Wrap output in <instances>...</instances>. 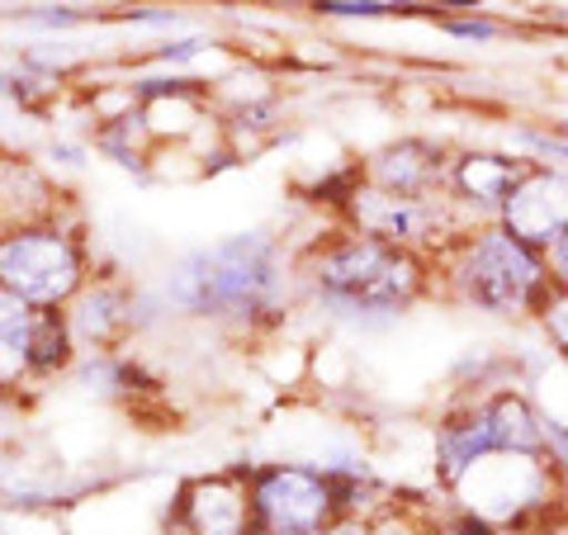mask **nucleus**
Wrapping results in <instances>:
<instances>
[{
	"instance_id": "obj_13",
	"label": "nucleus",
	"mask_w": 568,
	"mask_h": 535,
	"mask_svg": "<svg viewBox=\"0 0 568 535\" xmlns=\"http://www.w3.org/2000/svg\"><path fill=\"white\" fill-rule=\"evenodd\" d=\"M81 346L71 336L67 309H39V327H33V384H52L77 374Z\"/></svg>"
},
{
	"instance_id": "obj_19",
	"label": "nucleus",
	"mask_w": 568,
	"mask_h": 535,
	"mask_svg": "<svg viewBox=\"0 0 568 535\" xmlns=\"http://www.w3.org/2000/svg\"><path fill=\"white\" fill-rule=\"evenodd\" d=\"M545 261H549V280H555V290H564V294H568V238H564V242H559Z\"/></svg>"
},
{
	"instance_id": "obj_1",
	"label": "nucleus",
	"mask_w": 568,
	"mask_h": 535,
	"mask_svg": "<svg viewBox=\"0 0 568 535\" xmlns=\"http://www.w3.org/2000/svg\"><path fill=\"white\" fill-rule=\"evenodd\" d=\"M294 280L336 317L388 323L436 290V261L351 228H332L294 256Z\"/></svg>"
},
{
	"instance_id": "obj_9",
	"label": "nucleus",
	"mask_w": 568,
	"mask_h": 535,
	"mask_svg": "<svg viewBox=\"0 0 568 535\" xmlns=\"http://www.w3.org/2000/svg\"><path fill=\"white\" fill-rule=\"evenodd\" d=\"M536 166L521 152H488V148H465L450 157L446 171V194L450 204L465 213L469 223H497V213L511 200L521 175Z\"/></svg>"
},
{
	"instance_id": "obj_14",
	"label": "nucleus",
	"mask_w": 568,
	"mask_h": 535,
	"mask_svg": "<svg viewBox=\"0 0 568 535\" xmlns=\"http://www.w3.org/2000/svg\"><path fill=\"white\" fill-rule=\"evenodd\" d=\"M413 535H507L488 522H478V516H465V512H436V516H417Z\"/></svg>"
},
{
	"instance_id": "obj_8",
	"label": "nucleus",
	"mask_w": 568,
	"mask_h": 535,
	"mask_svg": "<svg viewBox=\"0 0 568 535\" xmlns=\"http://www.w3.org/2000/svg\"><path fill=\"white\" fill-rule=\"evenodd\" d=\"M497 223H503L517 242L549 256L568 238V166L536 162L517 181L511 200L503 204V213H497Z\"/></svg>"
},
{
	"instance_id": "obj_2",
	"label": "nucleus",
	"mask_w": 568,
	"mask_h": 535,
	"mask_svg": "<svg viewBox=\"0 0 568 535\" xmlns=\"http://www.w3.org/2000/svg\"><path fill=\"white\" fill-rule=\"evenodd\" d=\"M294 261L265 233H242L227 242L200 246L175 261L166 275V309L227 327H252L261 317L284 313V290H290Z\"/></svg>"
},
{
	"instance_id": "obj_20",
	"label": "nucleus",
	"mask_w": 568,
	"mask_h": 535,
	"mask_svg": "<svg viewBox=\"0 0 568 535\" xmlns=\"http://www.w3.org/2000/svg\"><path fill=\"white\" fill-rule=\"evenodd\" d=\"M313 535H336V526H332V531H313Z\"/></svg>"
},
{
	"instance_id": "obj_3",
	"label": "nucleus",
	"mask_w": 568,
	"mask_h": 535,
	"mask_svg": "<svg viewBox=\"0 0 568 535\" xmlns=\"http://www.w3.org/2000/svg\"><path fill=\"white\" fill-rule=\"evenodd\" d=\"M436 284L455 303L478 309L488 317H503V323H536L545 299L555 294L545 252L517 242L503 223L465 228L436 256Z\"/></svg>"
},
{
	"instance_id": "obj_6",
	"label": "nucleus",
	"mask_w": 568,
	"mask_h": 535,
	"mask_svg": "<svg viewBox=\"0 0 568 535\" xmlns=\"http://www.w3.org/2000/svg\"><path fill=\"white\" fill-rule=\"evenodd\" d=\"M246 497H252V526L261 535H313L342 522V497L323 465H246Z\"/></svg>"
},
{
	"instance_id": "obj_18",
	"label": "nucleus",
	"mask_w": 568,
	"mask_h": 535,
	"mask_svg": "<svg viewBox=\"0 0 568 535\" xmlns=\"http://www.w3.org/2000/svg\"><path fill=\"white\" fill-rule=\"evenodd\" d=\"M446 29L455 33V39H478V43L497 33V24L493 20H478V14H474V20H446Z\"/></svg>"
},
{
	"instance_id": "obj_17",
	"label": "nucleus",
	"mask_w": 568,
	"mask_h": 535,
	"mask_svg": "<svg viewBox=\"0 0 568 535\" xmlns=\"http://www.w3.org/2000/svg\"><path fill=\"white\" fill-rule=\"evenodd\" d=\"M336 535H413V526H398L388 516H379V522H336Z\"/></svg>"
},
{
	"instance_id": "obj_11",
	"label": "nucleus",
	"mask_w": 568,
	"mask_h": 535,
	"mask_svg": "<svg viewBox=\"0 0 568 535\" xmlns=\"http://www.w3.org/2000/svg\"><path fill=\"white\" fill-rule=\"evenodd\" d=\"M446 171H450V152L440 142L398 138L375 157H365L361 181L388 194H446Z\"/></svg>"
},
{
	"instance_id": "obj_15",
	"label": "nucleus",
	"mask_w": 568,
	"mask_h": 535,
	"mask_svg": "<svg viewBox=\"0 0 568 535\" xmlns=\"http://www.w3.org/2000/svg\"><path fill=\"white\" fill-rule=\"evenodd\" d=\"M536 327L545 332V342L568 361V294H564V290H555V294L545 299V309H540V317H536Z\"/></svg>"
},
{
	"instance_id": "obj_16",
	"label": "nucleus",
	"mask_w": 568,
	"mask_h": 535,
	"mask_svg": "<svg viewBox=\"0 0 568 535\" xmlns=\"http://www.w3.org/2000/svg\"><path fill=\"white\" fill-rule=\"evenodd\" d=\"M545 455H549V465H555L559 493H564V507H568V426L549 422V417H545Z\"/></svg>"
},
{
	"instance_id": "obj_4",
	"label": "nucleus",
	"mask_w": 568,
	"mask_h": 535,
	"mask_svg": "<svg viewBox=\"0 0 568 535\" xmlns=\"http://www.w3.org/2000/svg\"><path fill=\"white\" fill-rule=\"evenodd\" d=\"M91 275V246L62 213L0 228V294L24 299L29 309H67Z\"/></svg>"
},
{
	"instance_id": "obj_10",
	"label": "nucleus",
	"mask_w": 568,
	"mask_h": 535,
	"mask_svg": "<svg viewBox=\"0 0 568 535\" xmlns=\"http://www.w3.org/2000/svg\"><path fill=\"white\" fill-rule=\"evenodd\" d=\"M67 323L81 355H119L138 332V284L119 275H91V284L67 303Z\"/></svg>"
},
{
	"instance_id": "obj_5",
	"label": "nucleus",
	"mask_w": 568,
	"mask_h": 535,
	"mask_svg": "<svg viewBox=\"0 0 568 535\" xmlns=\"http://www.w3.org/2000/svg\"><path fill=\"white\" fill-rule=\"evenodd\" d=\"M493 451H545V413L511 384L469 394L436 422V441H432L436 488L455 484L478 455Z\"/></svg>"
},
{
	"instance_id": "obj_12",
	"label": "nucleus",
	"mask_w": 568,
	"mask_h": 535,
	"mask_svg": "<svg viewBox=\"0 0 568 535\" xmlns=\"http://www.w3.org/2000/svg\"><path fill=\"white\" fill-rule=\"evenodd\" d=\"M33 327L39 309L0 294V398H20V388H33Z\"/></svg>"
},
{
	"instance_id": "obj_7",
	"label": "nucleus",
	"mask_w": 568,
	"mask_h": 535,
	"mask_svg": "<svg viewBox=\"0 0 568 535\" xmlns=\"http://www.w3.org/2000/svg\"><path fill=\"white\" fill-rule=\"evenodd\" d=\"M252 497H246V465H223L185 478L166 503L162 535H246Z\"/></svg>"
}]
</instances>
